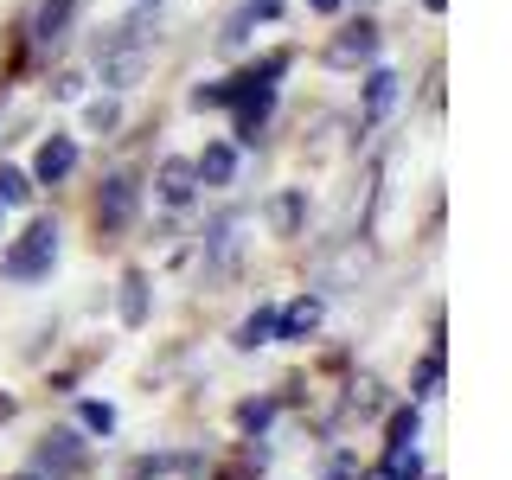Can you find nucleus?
<instances>
[{
	"label": "nucleus",
	"mask_w": 512,
	"mask_h": 480,
	"mask_svg": "<svg viewBox=\"0 0 512 480\" xmlns=\"http://www.w3.org/2000/svg\"><path fill=\"white\" fill-rule=\"evenodd\" d=\"M122 320H128V327L148 320V276H141V269H128V276H122Z\"/></svg>",
	"instance_id": "obj_11"
},
{
	"label": "nucleus",
	"mask_w": 512,
	"mask_h": 480,
	"mask_svg": "<svg viewBox=\"0 0 512 480\" xmlns=\"http://www.w3.org/2000/svg\"><path fill=\"white\" fill-rule=\"evenodd\" d=\"M269 340H276V308H256L244 327H237V346L256 352V346H269Z\"/></svg>",
	"instance_id": "obj_12"
},
{
	"label": "nucleus",
	"mask_w": 512,
	"mask_h": 480,
	"mask_svg": "<svg viewBox=\"0 0 512 480\" xmlns=\"http://www.w3.org/2000/svg\"><path fill=\"white\" fill-rule=\"evenodd\" d=\"M84 423L96 429V436H109V429H116V410H109V404H84Z\"/></svg>",
	"instance_id": "obj_19"
},
{
	"label": "nucleus",
	"mask_w": 512,
	"mask_h": 480,
	"mask_svg": "<svg viewBox=\"0 0 512 480\" xmlns=\"http://www.w3.org/2000/svg\"><path fill=\"white\" fill-rule=\"evenodd\" d=\"M320 480H352V455H346V448L327 461V474H320Z\"/></svg>",
	"instance_id": "obj_21"
},
{
	"label": "nucleus",
	"mask_w": 512,
	"mask_h": 480,
	"mask_svg": "<svg viewBox=\"0 0 512 480\" xmlns=\"http://www.w3.org/2000/svg\"><path fill=\"white\" fill-rule=\"evenodd\" d=\"M384 468H391L397 480H416V474H423V455H416V442H391V455H384Z\"/></svg>",
	"instance_id": "obj_15"
},
{
	"label": "nucleus",
	"mask_w": 512,
	"mask_h": 480,
	"mask_svg": "<svg viewBox=\"0 0 512 480\" xmlns=\"http://www.w3.org/2000/svg\"><path fill=\"white\" fill-rule=\"evenodd\" d=\"M365 480H397V474H391V468H372V474H365Z\"/></svg>",
	"instance_id": "obj_24"
},
{
	"label": "nucleus",
	"mask_w": 512,
	"mask_h": 480,
	"mask_svg": "<svg viewBox=\"0 0 512 480\" xmlns=\"http://www.w3.org/2000/svg\"><path fill=\"white\" fill-rule=\"evenodd\" d=\"M39 474H84V442L71 436V429H58V436L39 442Z\"/></svg>",
	"instance_id": "obj_5"
},
{
	"label": "nucleus",
	"mask_w": 512,
	"mask_h": 480,
	"mask_svg": "<svg viewBox=\"0 0 512 480\" xmlns=\"http://www.w3.org/2000/svg\"><path fill=\"white\" fill-rule=\"evenodd\" d=\"M416 397H442V346H429V359L416 365Z\"/></svg>",
	"instance_id": "obj_16"
},
{
	"label": "nucleus",
	"mask_w": 512,
	"mask_h": 480,
	"mask_svg": "<svg viewBox=\"0 0 512 480\" xmlns=\"http://www.w3.org/2000/svg\"><path fill=\"white\" fill-rule=\"evenodd\" d=\"M192 173H199L205 186H231L237 180V148H231V141H212V148L192 160Z\"/></svg>",
	"instance_id": "obj_8"
},
{
	"label": "nucleus",
	"mask_w": 512,
	"mask_h": 480,
	"mask_svg": "<svg viewBox=\"0 0 512 480\" xmlns=\"http://www.w3.org/2000/svg\"><path fill=\"white\" fill-rule=\"evenodd\" d=\"M0 416H13V397L7 391H0Z\"/></svg>",
	"instance_id": "obj_25"
},
{
	"label": "nucleus",
	"mask_w": 512,
	"mask_h": 480,
	"mask_svg": "<svg viewBox=\"0 0 512 480\" xmlns=\"http://www.w3.org/2000/svg\"><path fill=\"white\" fill-rule=\"evenodd\" d=\"M269 423H276V397H250V404H237V429H244V436H263Z\"/></svg>",
	"instance_id": "obj_13"
},
{
	"label": "nucleus",
	"mask_w": 512,
	"mask_h": 480,
	"mask_svg": "<svg viewBox=\"0 0 512 480\" xmlns=\"http://www.w3.org/2000/svg\"><path fill=\"white\" fill-rule=\"evenodd\" d=\"M71 20H77V0H39V13H32V39H39V45H64V39H71Z\"/></svg>",
	"instance_id": "obj_6"
},
{
	"label": "nucleus",
	"mask_w": 512,
	"mask_h": 480,
	"mask_svg": "<svg viewBox=\"0 0 512 480\" xmlns=\"http://www.w3.org/2000/svg\"><path fill=\"white\" fill-rule=\"evenodd\" d=\"M26 199H32V173L0 167V205H26Z\"/></svg>",
	"instance_id": "obj_17"
},
{
	"label": "nucleus",
	"mask_w": 512,
	"mask_h": 480,
	"mask_svg": "<svg viewBox=\"0 0 512 480\" xmlns=\"http://www.w3.org/2000/svg\"><path fill=\"white\" fill-rule=\"evenodd\" d=\"M0 224H7V205H0Z\"/></svg>",
	"instance_id": "obj_28"
},
{
	"label": "nucleus",
	"mask_w": 512,
	"mask_h": 480,
	"mask_svg": "<svg viewBox=\"0 0 512 480\" xmlns=\"http://www.w3.org/2000/svg\"><path fill=\"white\" fill-rule=\"evenodd\" d=\"M423 7H429V13H442V7H448V0H423Z\"/></svg>",
	"instance_id": "obj_26"
},
{
	"label": "nucleus",
	"mask_w": 512,
	"mask_h": 480,
	"mask_svg": "<svg viewBox=\"0 0 512 480\" xmlns=\"http://www.w3.org/2000/svg\"><path fill=\"white\" fill-rule=\"evenodd\" d=\"M314 327H320V295H301L276 314V340H308Z\"/></svg>",
	"instance_id": "obj_7"
},
{
	"label": "nucleus",
	"mask_w": 512,
	"mask_h": 480,
	"mask_svg": "<svg viewBox=\"0 0 512 480\" xmlns=\"http://www.w3.org/2000/svg\"><path fill=\"white\" fill-rule=\"evenodd\" d=\"M192 192H199L192 160H160V199H167V205H192Z\"/></svg>",
	"instance_id": "obj_9"
},
{
	"label": "nucleus",
	"mask_w": 512,
	"mask_h": 480,
	"mask_svg": "<svg viewBox=\"0 0 512 480\" xmlns=\"http://www.w3.org/2000/svg\"><path fill=\"white\" fill-rule=\"evenodd\" d=\"M13 480H45V474H13Z\"/></svg>",
	"instance_id": "obj_27"
},
{
	"label": "nucleus",
	"mask_w": 512,
	"mask_h": 480,
	"mask_svg": "<svg viewBox=\"0 0 512 480\" xmlns=\"http://www.w3.org/2000/svg\"><path fill=\"white\" fill-rule=\"evenodd\" d=\"M128 218H135V180H128V173H109L103 192H96V231H103V237H122Z\"/></svg>",
	"instance_id": "obj_3"
},
{
	"label": "nucleus",
	"mask_w": 512,
	"mask_h": 480,
	"mask_svg": "<svg viewBox=\"0 0 512 480\" xmlns=\"http://www.w3.org/2000/svg\"><path fill=\"white\" fill-rule=\"evenodd\" d=\"M77 90H84V77H77V71H64L58 84H52V96H77Z\"/></svg>",
	"instance_id": "obj_22"
},
{
	"label": "nucleus",
	"mask_w": 512,
	"mask_h": 480,
	"mask_svg": "<svg viewBox=\"0 0 512 480\" xmlns=\"http://www.w3.org/2000/svg\"><path fill=\"white\" fill-rule=\"evenodd\" d=\"M71 173H77V141L71 135H52L39 154H32V180L39 186H64Z\"/></svg>",
	"instance_id": "obj_4"
},
{
	"label": "nucleus",
	"mask_w": 512,
	"mask_h": 480,
	"mask_svg": "<svg viewBox=\"0 0 512 480\" xmlns=\"http://www.w3.org/2000/svg\"><path fill=\"white\" fill-rule=\"evenodd\" d=\"M391 103H397V71H372L365 77V122H384Z\"/></svg>",
	"instance_id": "obj_10"
},
{
	"label": "nucleus",
	"mask_w": 512,
	"mask_h": 480,
	"mask_svg": "<svg viewBox=\"0 0 512 480\" xmlns=\"http://www.w3.org/2000/svg\"><path fill=\"white\" fill-rule=\"evenodd\" d=\"M308 7H314V13H340V0H308Z\"/></svg>",
	"instance_id": "obj_23"
},
{
	"label": "nucleus",
	"mask_w": 512,
	"mask_h": 480,
	"mask_svg": "<svg viewBox=\"0 0 512 480\" xmlns=\"http://www.w3.org/2000/svg\"><path fill=\"white\" fill-rule=\"evenodd\" d=\"M122 116H116V103H90V128H96V135H103V128H116Z\"/></svg>",
	"instance_id": "obj_20"
},
{
	"label": "nucleus",
	"mask_w": 512,
	"mask_h": 480,
	"mask_svg": "<svg viewBox=\"0 0 512 480\" xmlns=\"http://www.w3.org/2000/svg\"><path fill=\"white\" fill-rule=\"evenodd\" d=\"M301 212H308V199H301V192H282V199L269 205V218H276V237H295V231H301Z\"/></svg>",
	"instance_id": "obj_14"
},
{
	"label": "nucleus",
	"mask_w": 512,
	"mask_h": 480,
	"mask_svg": "<svg viewBox=\"0 0 512 480\" xmlns=\"http://www.w3.org/2000/svg\"><path fill=\"white\" fill-rule=\"evenodd\" d=\"M391 442H416V404L391 410Z\"/></svg>",
	"instance_id": "obj_18"
},
{
	"label": "nucleus",
	"mask_w": 512,
	"mask_h": 480,
	"mask_svg": "<svg viewBox=\"0 0 512 480\" xmlns=\"http://www.w3.org/2000/svg\"><path fill=\"white\" fill-rule=\"evenodd\" d=\"M320 58H327L333 71H352V64H372V58H378V26H372V20H352V26H340V32L327 39V52H320Z\"/></svg>",
	"instance_id": "obj_2"
},
{
	"label": "nucleus",
	"mask_w": 512,
	"mask_h": 480,
	"mask_svg": "<svg viewBox=\"0 0 512 480\" xmlns=\"http://www.w3.org/2000/svg\"><path fill=\"white\" fill-rule=\"evenodd\" d=\"M52 263H58V224H52V218H32L26 231L7 244V256H0V269H7L13 282H39V276H52Z\"/></svg>",
	"instance_id": "obj_1"
}]
</instances>
